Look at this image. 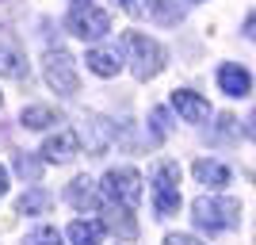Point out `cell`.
Listing matches in <instances>:
<instances>
[{
    "label": "cell",
    "instance_id": "cell-1",
    "mask_svg": "<svg viewBox=\"0 0 256 245\" xmlns=\"http://www.w3.org/2000/svg\"><path fill=\"white\" fill-rule=\"evenodd\" d=\"M122 46H126V54H130V69H134L138 81H150V77H157L160 69L168 65L164 46L153 43L150 35H142V31H126L122 35Z\"/></svg>",
    "mask_w": 256,
    "mask_h": 245
},
{
    "label": "cell",
    "instance_id": "cell-2",
    "mask_svg": "<svg viewBox=\"0 0 256 245\" xmlns=\"http://www.w3.org/2000/svg\"><path fill=\"white\" fill-rule=\"evenodd\" d=\"M192 218L203 230H234L241 222V203L234 195H203L192 203Z\"/></svg>",
    "mask_w": 256,
    "mask_h": 245
},
{
    "label": "cell",
    "instance_id": "cell-3",
    "mask_svg": "<svg viewBox=\"0 0 256 245\" xmlns=\"http://www.w3.org/2000/svg\"><path fill=\"white\" fill-rule=\"evenodd\" d=\"M153 211L160 218L180 211V169H176V161H157L153 165Z\"/></svg>",
    "mask_w": 256,
    "mask_h": 245
},
{
    "label": "cell",
    "instance_id": "cell-4",
    "mask_svg": "<svg viewBox=\"0 0 256 245\" xmlns=\"http://www.w3.org/2000/svg\"><path fill=\"white\" fill-rule=\"evenodd\" d=\"M65 27L76 35V39H104L107 31H111V16H107L104 8H96V4H88V0H80V4H73L69 8V16H65Z\"/></svg>",
    "mask_w": 256,
    "mask_h": 245
},
{
    "label": "cell",
    "instance_id": "cell-5",
    "mask_svg": "<svg viewBox=\"0 0 256 245\" xmlns=\"http://www.w3.org/2000/svg\"><path fill=\"white\" fill-rule=\"evenodd\" d=\"M104 199L126 207V211H138V199H142V176L138 169H111L104 172Z\"/></svg>",
    "mask_w": 256,
    "mask_h": 245
},
{
    "label": "cell",
    "instance_id": "cell-6",
    "mask_svg": "<svg viewBox=\"0 0 256 245\" xmlns=\"http://www.w3.org/2000/svg\"><path fill=\"white\" fill-rule=\"evenodd\" d=\"M42 77H46V85H50L54 92H62V96H73L76 88H80L76 65H73V58H69L65 50L42 54Z\"/></svg>",
    "mask_w": 256,
    "mask_h": 245
},
{
    "label": "cell",
    "instance_id": "cell-7",
    "mask_svg": "<svg viewBox=\"0 0 256 245\" xmlns=\"http://www.w3.org/2000/svg\"><path fill=\"white\" fill-rule=\"evenodd\" d=\"M100 211H104V230H115L118 237H138V222H134V211H126V207H118V203H111V199H104L100 195V203H96Z\"/></svg>",
    "mask_w": 256,
    "mask_h": 245
},
{
    "label": "cell",
    "instance_id": "cell-8",
    "mask_svg": "<svg viewBox=\"0 0 256 245\" xmlns=\"http://www.w3.org/2000/svg\"><path fill=\"white\" fill-rule=\"evenodd\" d=\"M122 8L134 16V20H157V23H180L184 8H176V4H164V0H126Z\"/></svg>",
    "mask_w": 256,
    "mask_h": 245
},
{
    "label": "cell",
    "instance_id": "cell-9",
    "mask_svg": "<svg viewBox=\"0 0 256 245\" xmlns=\"http://www.w3.org/2000/svg\"><path fill=\"white\" fill-rule=\"evenodd\" d=\"M218 88H222L226 96H234V100H245L248 92H252V77H248V69L226 62L222 69H218Z\"/></svg>",
    "mask_w": 256,
    "mask_h": 245
},
{
    "label": "cell",
    "instance_id": "cell-10",
    "mask_svg": "<svg viewBox=\"0 0 256 245\" xmlns=\"http://www.w3.org/2000/svg\"><path fill=\"white\" fill-rule=\"evenodd\" d=\"M80 153V138H76L73 130H65V134H54V138L42 142V153L38 157L54 161V165H65V161H73Z\"/></svg>",
    "mask_w": 256,
    "mask_h": 245
},
{
    "label": "cell",
    "instance_id": "cell-11",
    "mask_svg": "<svg viewBox=\"0 0 256 245\" xmlns=\"http://www.w3.org/2000/svg\"><path fill=\"white\" fill-rule=\"evenodd\" d=\"M172 107H176L188 123H206V119H210V104H206L203 96H195L192 88H176V92H172Z\"/></svg>",
    "mask_w": 256,
    "mask_h": 245
},
{
    "label": "cell",
    "instance_id": "cell-12",
    "mask_svg": "<svg viewBox=\"0 0 256 245\" xmlns=\"http://www.w3.org/2000/svg\"><path fill=\"white\" fill-rule=\"evenodd\" d=\"M192 172L199 176V184H206V188H214V192H218V188H226V184L234 180L230 165H226V161H214V157H199V161L192 165Z\"/></svg>",
    "mask_w": 256,
    "mask_h": 245
},
{
    "label": "cell",
    "instance_id": "cell-13",
    "mask_svg": "<svg viewBox=\"0 0 256 245\" xmlns=\"http://www.w3.org/2000/svg\"><path fill=\"white\" fill-rule=\"evenodd\" d=\"M65 199L73 203L76 211H92L100 203V184L92 180V176H76V180L65 188Z\"/></svg>",
    "mask_w": 256,
    "mask_h": 245
},
{
    "label": "cell",
    "instance_id": "cell-14",
    "mask_svg": "<svg viewBox=\"0 0 256 245\" xmlns=\"http://www.w3.org/2000/svg\"><path fill=\"white\" fill-rule=\"evenodd\" d=\"M84 62L96 77H115L118 69H122V58H118V50H111V46H92V50L84 54Z\"/></svg>",
    "mask_w": 256,
    "mask_h": 245
},
{
    "label": "cell",
    "instance_id": "cell-15",
    "mask_svg": "<svg viewBox=\"0 0 256 245\" xmlns=\"http://www.w3.org/2000/svg\"><path fill=\"white\" fill-rule=\"evenodd\" d=\"M20 123H23L27 130H50L54 123H62V111H58V107H50V104H31V107L20 115Z\"/></svg>",
    "mask_w": 256,
    "mask_h": 245
},
{
    "label": "cell",
    "instance_id": "cell-16",
    "mask_svg": "<svg viewBox=\"0 0 256 245\" xmlns=\"http://www.w3.org/2000/svg\"><path fill=\"white\" fill-rule=\"evenodd\" d=\"M104 234L107 230L100 218H76V222H69V241L73 245H100Z\"/></svg>",
    "mask_w": 256,
    "mask_h": 245
},
{
    "label": "cell",
    "instance_id": "cell-17",
    "mask_svg": "<svg viewBox=\"0 0 256 245\" xmlns=\"http://www.w3.org/2000/svg\"><path fill=\"white\" fill-rule=\"evenodd\" d=\"M0 73H4V77H23V73H27V58H23V50L16 43H8V39H0Z\"/></svg>",
    "mask_w": 256,
    "mask_h": 245
},
{
    "label": "cell",
    "instance_id": "cell-18",
    "mask_svg": "<svg viewBox=\"0 0 256 245\" xmlns=\"http://www.w3.org/2000/svg\"><path fill=\"white\" fill-rule=\"evenodd\" d=\"M50 207H54V199L46 188H31V192H23L16 199V214H46Z\"/></svg>",
    "mask_w": 256,
    "mask_h": 245
},
{
    "label": "cell",
    "instance_id": "cell-19",
    "mask_svg": "<svg viewBox=\"0 0 256 245\" xmlns=\"http://www.w3.org/2000/svg\"><path fill=\"white\" fill-rule=\"evenodd\" d=\"M16 172H20L23 180H38V176H42V157H34V153H20V157H16Z\"/></svg>",
    "mask_w": 256,
    "mask_h": 245
},
{
    "label": "cell",
    "instance_id": "cell-20",
    "mask_svg": "<svg viewBox=\"0 0 256 245\" xmlns=\"http://www.w3.org/2000/svg\"><path fill=\"white\" fill-rule=\"evenodd\" d=\"M23 245H62V234L54 226H34L31 234L23 237Z\"/></svg>",
    "mask_w": 256,
    "mask_h": 245
},
{
    "label": "cell",
    "instance_id": "cell-21",
    "mask_svg": "<svg viewBox=\"0 0 256 245\" xmlns=\"http://www.w3.org/2000/svg\"><path fill=\"white\" fill-rule=\"evenodd\" d=\"M150 127H153V134H157V138H164V134H172V115L168 111H164V107H153L150 111Z\"/></svg>",
    "mask_w": 256,
    "mask_h": 245
},
{
    "label": "cell",
    "instance_id": "cell-22",
    "mask_svg": "<svg viewBox=\"0 0 256 245\" xmlns=\"http://www.w3.org/2000/svg\"><path fill=\"white\" fill-rule=\"evenodd\" d=\"M218 123H222V127H218V134H214V138H234V123H237V119H234V115H222Z\"/></svg>",
    "mask_w": 256,
    "mask_h": 245
},
{
    "label": "cell",
    "instance_id": "cell-23",
    "mask_svg": "<svg viewBox=\"0 0 256 245\" xmlns=\"http://www.w3.org/2000/svg\"><path fill=\"white\" fill-rule=\"evenodd\" d=\"M164 245H203V241H195L192 234H168V237H164Z\"/></svg>",
    "mask_w": 256,
    "mask_h": 245
},
{
    "label": "cell",
    "instance_id": "cell-24",
    "mask_svg": "<svg viewBox=\"0 0 256 245\" xmlns=\"http://www.w3.org/2000/svg\"><path fill=\"white\" fill-rule=\"evenodd\" d=\"M8 192V169H4V165H0V195Z\"/></svg>",
    "mask_w": 256,
    "mask_h": 245
},
{
    "label": "cell",
    "instance_id": "cell-25",
    "mask_svg": "<svg viewBox=\"0 0 256 245\" xmlns=\"http://www.w3.org/2000/svg\"><path fill=\"white\" fill-rule=\"evenodd\" d=\"M0 104H4V96H0Z\"/></svg>",
    "mask_w": 256,
    "mask_h": 245
},
{
    "label": "cell",
    "instance_id": "cell-26",
    "mask_svg": "<svg viewBox=\"0 0 256 245\" xmlns=\"http://www.w3.org/2000/svg\"><path fill=\"white\" fill-rule=\"evenodd\" d=\"M122 4H126V0H122Z\"/></svg>",
    "mask_w": 256,
    "mask_h": 245
},
{
    "label": "cell",
    "instance_id": "cell-27",
    "mask_svg": "<svg viewBox=\"0 0 256 245\" xmlns=\"http://www.w3.org/2000/svg\"><path fill=\"white\" fill-rule=\"evenodd\" d=\"M195 4H199V0H195Z\"/></svg>",
    "mask_w": 256,
    "mask_h": 245
},
{
    "label": "cell",
    "instance_id": "cell-28",
    "mask_svg": "<svg viewBox=\"0 0 256 245\" xmlns=\"http://www.w3.org/2000/svg\"><path fill=\"white\" fill-rule=\"evenodd\" d=\"M76 4H80V0H76Z\"/></svg>",
    "mask_w": 256,
    "mask_h": 245
}]
</instances>
